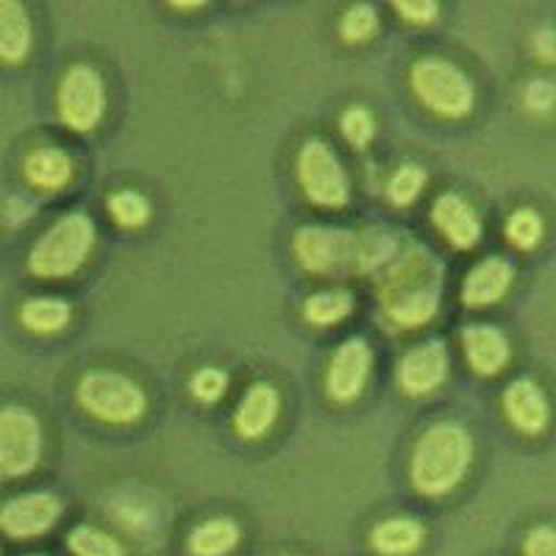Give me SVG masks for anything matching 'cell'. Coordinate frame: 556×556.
I'll use <instances>...</instances> for the list:
<instances>
[{"label":"cell","instance_id":"34","mask_svg":"<svg viewBox=\"0 0 556 556\" xmlns=\"http://www.w3.org/2000/svg\"><path fill=\"white\" fill-rule=\"evenodd\" d=\"M534 51L543 62H554V53H556V42H554V31L551 28H543V31L534 34Z\"/></svg>","mask_w":556,"mask_h":556},{"label":"cell","instance_id":"26","mask_svg":"<svg viewBox=\"0 0 556 556\" xmlns=\"http://www.w3.org/2000/svg\"><path fill=\"white\" fill-rule=\"evenodd\" d=\"M506 240L518 251H534L543 240V217L534 208H515L506 220Z\"/></svg>","mask_w":556,"mask_h":556},{"label":"cell","instance_id":"31","mask_svg":"<svg viewBox=\"0 0 556 556\" xmlns=\"http://www.w3.org/2000/svg\"><path fill=\"white\" fill-rule=\"evenodd\" d=\"M392 9L409 26H431L440 17V3L437 0H395Z\"/></svg>","mask_w":556,"mask_h":556},{"label":"cell","instance_id":"17","mask_svg":"<svg viewBox=\"0 0 556 556\" xmlns=\"http://www.w3.org/2000/svg\"><path fill=\"white\" fill-rule=\"evenodd\" d=\"M281 412V395L270 381H253L235 412V431L242 440H262L276 426Z\"/></svg>","mask_w":556,"mask_h":556},{"label":"cell","instance_id":"30","mask_svg":"<svg viewBox=\"0 0 556 556\" xmlns=\"http://www.w3.org/2000/svg\"><path fill=\"white\" fill-rule=\"evenodd\" d=\"M228 390V376L220 367H201L190 379L192 399L201 404H217Z\"/></svg>","mask_w":556,"mask_h":556},{"label":"cell","instance_id":"6","mask_svg":"<svg viewBox=\"0 0 556 556\" xmlns=\"http://www.w3.org/2000/svg\"><path fill=\"white\" fill-rule=\"evenodd\" d=\"M76 401L89 417L106 426L139 424L148 412L146 390L117 370H89L78 379Z\"/></svg>","mask_w":556,"mask_h":556},{"label":"cell","instance_id":"5","mask_svg":"<svg viewBox=\"0 0 556 556\" xmlns=\"http://www.w3.org/2000/svg\"><path fill=\"white\" fill-rule=\"evenodd\" d=\"M409 87L417 101L445 121H462L476 106L473 81L448 59H417L409 67Z\"/></svg>","mask_w":556,"mask_h":556},{"label":"cell","instance_id":"20","mask_svg":"<svg viewBox=\"0 0 556 556\" xmlns=\"http://www.w3.org/2000/svg\"><path fill=\"white\" fill-rule=\"evenodd\" d=\"M426 540V529L415 518H387L370 531V548L379 556H409Z\"/></svg>","mask_w":556,"mask_h":556},{"label":"cell","instance_id":"2","mask_svg":"<svg viewBox=\"0 0 556 556\" xmlns=\"http://www.w3.org/2000/svg\"><path fill=\"white\" fill-rule=\"evenodd\" d=\"M401 237L384 228L320 226L309 223L292 235V253L301 270L323 278L376 276L390 262Z\"/></svg>","mask_w":556,"mask_h":556},{"label":"cell","instance_id":"21","mask_svg":"<svg viewBox=\"0 0 556 556\" xmlns=\"http://www.w3.org/2000/svg\"><path fill=\"white\" fill-rule=\"evenodd\" d=\"M70 317H73V306H70L64 298L56 295L28 298V301H23V306H20V323H23V329L39 337L64 331L67 329Z\"/></svg>","mask_w":556,"mask_h":556},{"label":"cell","instance_id":"4","mask_svg":"<svg viewBox=\"0 0 556 556\" xmlns=\"http://www.w3.org/2000/svg\"><path fill=\"white\" fill-rule=\"evenodd\" d=\"M96 220L81 208H73L45 228L39 240L34 242L28 251V273L34 278H45V281L76 276L87 265L89 253L96 251Z\"/></svg>","mask_w":556,"mask_h":556},{"label":"cell","instance_id":"7","mask_svg":"<svg viewBox=\"0 0 556 556\" xmlns=\"http://www.w3.org/2000/svg\"><path fill=\"white\" fill-rule=\"evenodd\" d=\"M295 176L306 201L320 208H342L351 201V178L326 139H306L298 151Z\"/></svg>","mask_w":556,"mask_h":556},{"label":"cell","instance_id":"22","mask_svg":"<svg viewBox=\"0 0 556 556\" xmlns=\"http://www.w3.org/2000/svg\"><path fill=\"white\" fill-rule=\"evenodd\" d=\"M242 540L240 523L231 518H208L198 523L187 538L192 556H228Z\"/></svg>","mask_w":556,"mask_h":556},{"label":"cell","instance_id":"32","mask_svg":"<svg viewBox=\"0 0 556 556\" xmlns=\"http://www.w3.org/2000/svg\"><path fill=\"white\" fill-rule=\"evenodd\" d=\"M556 89L545 78H531L523 87V106L534 114H548L554 109Z\"/></svg>","mask_w":556,"mask_h":556},{"label":"cell","instance_id":"35","mask_svg":"<svg viewBox=\"0 0 556 556\" xmlns=\"http://www.w3.org/2000/svg\"><path fill=\"white\" fill-rule=\"evenodd\" d=\"M170 7L173 9H190V12H192V9H203L206 3H203V0H195V3H178V0H173Z\"/></svg>","mask_w":556,"mask_h":556},{"label":"cell","instance_id":"33","mask_svg":"<svg viewBox=\"0 0 556 556\" xmlns=\"http://www.w3.org/2000/svg\"><path fill=\"white\" fill-rule=\"evenodd\" d=\"M526 556H556V531L551 526H534L523 540Z\"/></svg>","mask_w":556,"mask_h":556},{"label":"cell","instance_id":"12","mask_svg":"<svg viewBox=\"0 0 556 556\" xmlns=\"http://www.w3.org/2000/svg\"><path fill=\"white\" fill-rule=\"evenodd\" d=\"M451 354L443 340H429L409 348L399 362V387L409 399H424L440 390L448 376Z\"/></svg>","mask_w":556,"mask_h":556},{"label":"cell","instance_id":"13","mask_svg":"<svg viewBox=\"0 0 556 556\" xmlns=\"http://www.w3.org/2000/svg\"><path fill=\"white\" fill-rule=\"evenodd\" d=\"M431 226L440 231L445 242L456 251H470L481 242L484 223L479 212L456 192H443L431 206Z\"/></svg>","mask_w":556,"mask_h":556},{"label":"cell","instance_id":"10","mask_svg":"<svg viewBox=\"0 0 556 556\" xmlns=\"http://www.w3.org/2000/svg\"><path fill=\"white\" fill-rule=\"evenodd\" d=\"M62 498L53 493H20L0 506V531L9 540L42 538L62 518Z\"/></svg>","mask_w":556,"mask_h":556},{"label":"cell","instance_id":"11","mask_svg":"<svg viewBox=\"0 0 556 556\" xmlns=\"http://www.w3.org/2000/svg\"><path fill=\"white\" fill-rule=\"evenodd\" d=\"M374 374V348L365 337H348L334 351L326 370V392L337 404H351L365 392Z\"/></svg>","mask_w":556,"mask_h":556},{"label":"cell","instance_id":"23","mask_svg":"<svg viewBox=\"0 0 556 556\" xmlns=\"http://www.w3.org/2000/svg\"><path fill=\"white\" fill-rule=\"evenodd\" d=\"M351 312H354V295L348 290H340V287L312 292L304 304V317L312 326H317V329L337 326V323L345 320Z\"/></svg>","mask_w":556,"mask_h":556},{"label":"cell","instance_id":"25","mask_svg":"<svg viewBox=\"0 0 556 556\" xmlns=\"http://www.w3.org/2000/svg\"><path fill=\"white\" fill-rule=\"evenodd\" d=\"M67 548L73 556H126L121 540L98 526H76L67 534Z\"/></svg>","mask_w":556,"mask_h":556},{"label":"cell","instance_id":"9","mask_svg":"<svg viewBox=\"0 0 556 556\" xmlns=\"http://www.w3.org/2000/svg\"><path fill=\"white\" fill-rule=\"evenodd\" d=\"M45 451L42 420L28 406L0 409V476L20 479L39 465Z\"/></svg>","mask_w":556,"mask_h":556},{"label":"cell","instance_id":"19","mask_svg":"<svg viewBox=\"0 0 556 556\" xmlns=\"http://www.w3.org/2000/svg\"><path fill=\"white\" fill-rule=\"evenodd\" d=\"M34 28L26 7L17 0H0V62L23 64L31 53Z\"/></svg>","mask_w":556,"mask_h":556},{"label":"cell","instance_id":"8","mask_svg":"<svg viewBox=\"0 0 556 556\" xmlns=\"http://www.w3.org/2000/svg\"><path fill=\"white\" fill-rule=\"evenodd\" d=\"M106 84L92 64H70L56 89L59 121L76 134L96 131L106 117Z\"/></svg>","mask_w":556,"mask_h":556},{"label":"cell","instance_id":"28","mask_svg":"<svg viewBox=\"0 0 556 556\" xmlns=\"http://www.w3.org/2000/svg\"><path fill=\"white\" fill-rule=\"evenodd\" d=\"M426 181H429V173L420 165H401L399 170L392 173L390 187H387V195L395 206H409L420 198Z\"/></svg>","mask_w":556,"mask_h":556},{"label":"cell","instance_id":"14","mask_svg":"<svg viewBox=\"0 0 556 556\" xmlns=\"http://www.w3.org/2000/svg\"><path fill=\"white\" fill-rule=\"evenodd\" d=\"M462 351L470 370L481 379H493L513 359L509 337L490 323H470L462 329Z\"/></svg>","mask_w":556,"mask_h":556},{"label":"cell","instance_id":"29","mask_svg":"<svg viewBox=\"0 0 556 556\" xmlns=\"http://www.w3.org/2000/svg\"><path fill=\"white\" fill-rule=\"evenodd\" d=\"M340 134L345 139L348 146L362 151L374 142L376 137V121H374V112L365 106H351L342 112L340 117Z\"/></svg>","mask_w":556,"mask_h":556},{"label":"cell","instance_id":"24","mask_svg":"<svg viewBox=\"0 0 556 556\" xmlns=\"http://www.w3.org/2000/svg\"><path fill=\"white\" fill-rule=\"evenodd\" d=\"M106 208H109V217L114 220V226L128 228V231L146 226V223L151 220V212H153L151 201L137 190L112 192L106 201Z\"/></svg>","mask_w":556,"mask_h":556},{"label":"cell","instance_id":"1","mask_svg":"<svg viewBox=\"0 0 556 556\" xmlns=\"http://www.w3.org/2000/svg\"><path fill=\"white\" fill-rule=\"evenodd\" d=\"M443 276V262L424 242L401 237L390 262L374 276L381 315L401 331L424 329L440 312Z\"/></svg>","mask_w":556,"mask_h":556},{"label":"cell","instance_id":"36","mask_svg":"<svg viewBox=\"0 0 556 556\" xmlns=\"http://www.w3.org/2000/svg\"><path fill=\"white\" fill-rule=\"evenodd\" d=\"M28 556H42V554H28Z\"/></svg>","mask_w":556,"mask_h":556},{"label":"cell","instance_id":"16","mask_svg":"<svg viewBox=\"0 0 556 556\" xmlns=\"http://www.w3.org/2000/svg\"><path fill=\"white\" fill-rule=\"evenodd\" d=\"M515 281V265L504 256H486L476 262L462 281V304L468 309H486L498 304Z\"/></svg>","mask_w":556,"mask_h":556},{"label":"cell","instance_id":"15","mask_svg":"<svg viewBox=\"0 0 556 556\" xmlns=\"http://www.w3.org/2000/svg\"><path fill=\"white\" fill-rule=\"evenodd\" d=\"M504 415L526 437H538L548 429L551 406L545 399L543 387L531 379H515L504 390Z\"/></svg>","mask_w":556,"mask_h":556},{"label":"cell","instance_id":"27","mask_svg":"<svg viewBox=\"0 0 556 556\" xmlns=\"http://www.w3.org/2000/svg\"><path fill=\"white\" fill-rule=\"evenodd\" d=\"M379 31V14L370 3H356V7L348 9L340 20V37L342 42H367L374 39Z\"/></svg>","mask_w":556,"mask_h":556},{"label":"cell","instance_id":"18","mask_svg":"<svg viewBox=\"0 0 556 556\" xmlns=\"http://www.w3.org/2000/svg\"><path fill=\"white\" fill-rule=\"evenodd\" d=\"M23 176L34 190L62 192L76 176V165H73V156L62 148L39 146L23 162Z\"/></svg>","mask_w":556,"mask_h":556},{"label":"cell","instance_id":"3","mask_svg":"<svg viewBox=\"0 0 556 556\" xmlns=\"http://www.w3.org/2000/svg\"><path fill=\"white\" fill-rule=\"evenodd\" d=\"M473 465V437L456 420H440L417 437L409 459L412 486L424 498H445Z\"/></svg>","mask_w":556,"mask_h":556}]
</instances>
